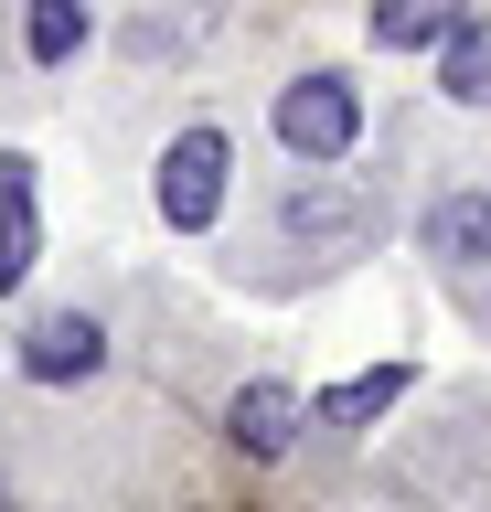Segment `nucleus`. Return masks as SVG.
Wrapping results in <instances>:
<instances>
[{
    "label": "nucleus",
    "instance_id": "obj_2",
    "mask_svg": "<svg viewBox=\"0 0 491 512\" xmlns=\"http://www.w3.org/2000/svg\"><path fill=\"white\" fill-rule=\"evenodd\" d=\"M225 171H235L225 128H182V139L161 150V171H150V203H161L171 235H214V214H225Z\"/></svg>",
    "mask_w": 491,
    "mask_h": 512
},
{
    "label": "nucleus",
    "instance_id": "obj_11",
    "mask_svg": "<svg viewBox=\"0 0 491 512\" xmlns=\"http://www.w3.org/2000/svg\"><path fill=\"white\" fill-rule=\"evenodd\" d=\"M289 235H310V246H321V235H363V192H289Z\"/></svg>",
    "mask_w": 491,
    "mask_h": 512
},
{
    "label": "nucleus",
    "instance_id": "obj_5",
    "mask_svg": "<svg viewBox=\"0 0 491 512\" xmlns=\"http://www.w3.org/2000/svg\"><path fill=\"white\" fill-rule=\"evenodd\" d=\"M417 246L438 256V267H491V182L438 192V203L417 214Z\"/></svg>",
    "mask_w": 491,
    "mask_h": 512
},
{
    "label": "nucleus",
    "instance_id": "obj_1",
    "mask_svg": "<svg viewBox=\"0 0 491 512\" xmlns=\"http://www.w3.org/2000/svg\"><path fill=\"white\" fill-rule=\"evenodd\" d=\"M267 128H278V150H289V160L331 171V160L363 139V96H353V75H342V64H310V75H289V86H278Z\"/></svg>",
    "mask_w": 491,
    "mask_h": 512
},
{
    "label": "nucleus",
    "instance_id": "obj_8",
    "mask_svg": "<svg viewBox=\"0 0 491 512\" xmlns=\"http://www.w3.org/2000/svg\"><path fill=\"white\" fill-rule=\"evenodd\" d=\"M459 22H470L459 0H385V11H374V43H385V54H449Z\"/></svg>",
    "mask_w": 491,
    "mask_h": 512
},
{
    "label": "nucleus",
    "instance_id": "obj_4",
    "mask_svg": "<svg viewBox=\"0 0 491 512\" xmlns=\"http://www.w3.org/2000/svg\"><path fill=\"white\" fill-rule=\"evenodd\" d=\"M33 384H86L107 363V320L97 310H43L33 331H22V352H11Z\"/></svg>",
    "mask_w": 491,
    "mask_h": 512
},
{
    "label": "nucleus",
    "instance_id": "obj_9",
    "mask_svg": "<svg viewBox=\"0 0 491 512\" xmlns=\"http://www.w3.org/2000/svg\"><path fill=\"white\" fill-rule=\"evenodd\" d=\"M86 43H97V11H86V0H33V11H22V54L33 64H75Z\"/></svg>",
    "mask_w": 491,
    "mask_h": 512
},
{
    "label": "nucleus",
    "instance_id": "obj_12",
    "mask_svg": "<svg viewBox=\"0 0 491 512\" xmlns=\"http://www.w3.org/2000/svg\"><path fill=\"white\" fill-rule=\"evenodd\" d=\"M0 512H11V491H0Z\"/></svg>",
    "mask_w": 491,
    "mask_h": 512
},
{
    "label": "nucleus",
    "instance_id": "obj_6",
    "mask_svg": "<svg viewBox=\"0 0 491 512\" xmlns=\"http://www.w3.org/2000/svg\"><path fill=\"white\" fill-rule=\"evenodd\" d=\"M33 256H43V192H33V160L0 150V299L33 278Z\"/></svg>",
    "mask_w": 491,
    "mask_h": 512
},
{
    "label": "nucleus",
    "instance_id": "obj_10",
    "mask_svg": "<svg viewBox=\"0 0 491 512\" xmlns=\"http://www.w3.org/2000/svg\"><path fill=\"white\" fill-rule=\"evenodd\" d=\"M438 96H449V107H491V22H481V11H470L459 43L438 54Z\"/></svg>",
    "mask_w": 491,
    "mask_h": 512
},
{
    "label": "nucleus",
    "instance_id": "obj_3",
    "mask_svg": "<svg viewBox=\"0 0 491 512\" xmlns=\"http://www.w3.org/2000/svg\"><path fill=\"white\" fill-rule=\"evenodd\" d=\"M299 427H310V395L299 384H278V374H257V384H235V406H225V438L246 448V459H289L299 448Z\"/></svg>",
    "mask_w": 491,
    "mask_h": 512
},
{
    "label": "nucleus",
    "instance_id": "obj_7",
    "mask_svg": "<svg viewBox=\"0 0 491 512\" xmlns=\"http://www.w3.org/2000/svg\"><path fill=\"white\" fill-rule=\"evenodd\" d=\"M406 384H417V363H374V374H353V384H331V395H310V427L353 438V427H374V416H385Z\"/></svg>",
    "mask_w": 491,
    "mask_h": 512
}]
</instances>
